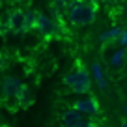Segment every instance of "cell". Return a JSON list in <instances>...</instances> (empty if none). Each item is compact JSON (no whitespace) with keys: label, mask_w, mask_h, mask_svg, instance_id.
<instances>
[{"label":"cell","mask_w":127,"mask_h":127,"mask_svg":"<svg viewBox=\"0 0 127 127\" xmlns=\"http://www.w3.org/2000/svg\"><path fill=\"white\" fill-rule=\"evenodd\" d=\"M92 127H107V125H105V123H101V122H95Z\"/></svg>","instance_id":"obj_19"},{"label":"cell","mask_w":127,"mask_h":127,"mask_svg":"<svg viewBox=\"0 0 127 127\" xmlns=\"http://www.w3.org/2000/svg\"><path fill=\"white\" fill-rule=\"evenodd\" d=\"M84 2H88V4H95V0H84Z\"/></svg>","instance_id":"obj_21"},{"label":"cell","mask_w":127,"mask_h":127,"mask_svg":"<svg viewBox=\"0 0 127 127\" xmlns=\"http://www.w3.org/2000/svg\"><path fill=\"white\" fill-rule=\"evenodd\" d=\"M36 28L43 34V36H52L54 30H56V23H54V19H51V17L45 15V13H37Z\"/></svg>","instance_id":"obj_6"},{"label":"cell","mask_w":127,"mask_h":127,"mask_svg":"<svg viewBox=\"0 0 127 127\" xmlns=\"http://www.w3.org/2000/svg\"><path fill=\"white\" fill-rule=\"evenodd\" d=\"M73 107H75L82 116H86V118L94 120L95 116H99V103H97L94 97H90V95H88V97H80V99H77Z\"/></svg>","instance_id":"obj_2"},{"label":"cell","mask_w":127,"mask_h":127,"mask_svg":"<svg viewBox=\"0 0 127 127\" xmlns=\"http://www.w3.org/2000/svg\"><path fill=\"white\" fill-rule=\"evenodd\" d=\"M24 90V84L21 82L19 79H15V77H6L4 79V82H2V94H4V97L8 101H15L17 103V99H19V95H21V92ZM19 107V105H17Z\"/></svg>","instance_id":"obj_1"},{"label":"cell","mask_w":127,"mask_h":127,"mask_svg":"<svg viewBox=\"0 0 127 127\" xmlns=\"http://www.w3.org/2000/svg\"><path fill=\"white\" fill-rule=\"evenodd\" d=\"M97 2H103V4H108V6H114V4H118L120 0H95V4Z\"/></svg>","instance_id":"obj_18"},{"label":"cell","mask_w":127,"mask_h":127,"mask_svg":"<svg viewBox=\"0 0 127 127\" xmlns=\"http://www.w3.org/2000/svg\"><path fill=\"white\" fill-rule=\"evenodd\" d=\"M118 41H120V45H122V47H127V28L122 32V36H120Z\"/></svg>","instance_id":"obj_17"},{"label":"cell","mask_w":127,"mask_h":127,"mask_svg":"<svg viewBox=\"0 0 127 127\" xmlns=\"http://www.w3.org/2000/svg\"><path fill=\"white\" fill-rule=\"evenodd\" d=\"M125 56H127L125 49H118V51L110 56V65H112V67H122L123 62H125Z\"/></svg>","instance_id":"obj_12"},{"label":"cell","mask_w":127,"mask_h":127,"mask_svg":"<svg viewBox=\"0 0 127 127\" xmlns=\"http://www.w3.org/2000/svg\"><path fill=\"white\" fill-rule=\"evenodd\" d=\"M36 23H37V11L26 9V15H24V32L36 28Z\"/></svg>","instance_id":"obj_10"},{"label":"cell","mask_w":127,"mask_h":127,"mask_svg":"<svg viewBox=\"0 0 127 127\" xmlns=\"http://www.w3.org/2000/svg\"><path fill=\"white\" fill-rule=\"evenodd\" d=\"M122 32H123V28H120V26H112V28H108V30H105L103 34L99 36L101 45H108V43L118 41L120 36H122Z\"/></svg>","instance_id":"obj_9"},{"label":"cell","mask_w":127,"mask_h":127,"mask_svg":"<svg viewBox=\"0 0 127 127\" xmlns=\"http://www.w3.org/2000/svg\"><path fill=\"white\" fill-rule=\"evenodd\" d=\"M95 4H88L86 2V8H84V15H82V24H92L95 21Z\"/></svg>","instance_id":"obj_13"},{"label":"cell","mask_w":127,"mask_h":127,"mask_svg":"<svg viewBox=\"0 0 127 127\" xmlns=\"http://www.w3.org/2000/svg\"><path fill=\"white\" fill-rule=\"evenodd\" d=\"M94 120H92V118H86V116H84V118L82 120H80V122L79 123H77V127H92V125H94Z\"/></svg>","instance_id":"obj_16"},{"label":"cell","mask_w":127,"mask_h":127,"mask_svg":"<svg viewBox=\"0 0 127 127\" xmlns=\"http://www.w3.org/2000/svg\"><path fill=\"white\" fill-rule=\"evenodd\" d=\"M92 75H94V80H95V84H97L99 90H107V86H108L107 75H105V69L101 67L99 62H94V64H92Z\"/></svg>","instance_id":"obj_8"},{"label":"cell","mask_w":127,"mask_h":127,"mask_svg":"<svg viewBox=\"0 0 127 127\" xmlns=\"http://www.w3.org/2000/svg\"><path fill=\"white\" fill-rule=\"evenodd\" d=\"M62 127H67V125H62Z\"/></svg>","instance_id":"obj_23"},{"label":"cell","mask_w":127,"mask_h":127,"mask_svg":"<svg viewBox=\"0 0 127 127\" xmlns=\"http://www.w3.org/2000/svg\"><path fill=\"white\" fill-rule=\"evenodd\" d=\"M123 114L127 116V105H125V107H123Z\"/></svg>","instance_id":"obj_22"},{"label":"cell","mask_w":127,"mask_h":127,"mask_svg":"<svg viewBox=\"0 0 127 127\" xmlns=\"http://www.w3.org/2000/svg\"><path fill=\"white\" fill-rule=\"evenodd\" d=\"M32 103H34V97H32L30 90H28V88L24 86V90L21 92V95H19V99H17V105H19L21 108H26V107H30Z\"/></svg>","instance_id":"obj_11"},{"label":"cell","mask_w":127,"mask_h":127,"mask_svg":"<svg viewBox=\"0 0 127 127\" xmlns=\"http://www.w3.org/2000/svg\"><path fill=\"white\" fill-rule=\"evenodd\" d=\"M75 82H77V71H71V73H67V75L64 77V84L67 88H73Z\"/></svg>","instance_id":"obj_15"},{"label":"cell","mask_w":127,"mask_h":127,"mask_svg":"<svg viewBox=\"0 0 127 127\" xmlns=\"http://www.w3.org/2000/svg\"><path fill=\"white\" fill-rule=\"evenodd\" d=\"M67 0H52V11L56 15H64V13H67Z\"/></svg>","instance_id":"obj_14"},{"label":"cell","mask_w":127,"mask_h":127,"mask_svg":"<svg viewBox=\"0 0 127 127\" xmlns=\"http://www.w3.org/2000/svg\"><path fill=\"white\" fill-rule=\"evenodd\" d=\"M24 15L26 11H23L21 8H15L8 17V28L13 34H24Z\"/></svg>","instance_id":"obj_4"},{"label":"cell","mask_w":127,"mask_h":127,"mask_svg":"<svg viewBox=\"0 0 127 127\" xmlns=\"http://www.w3.org/2000/svg\"><path fill=\"white\" fill-rule=\"evenodd\" d=\"M92 88V82H90V75H88L86 69H79L77 71V82L75 86L71 88L73 94H79V95H86Z\"/></svg>","instance_id":"obj_5"},{"label":"cell","mask_w":127,"mask_h":127,"mask_svg":"<svg viewBox=\"0 0 127 127\" xmlns=\"http://www.w3.org/2000/svg\"><path fill=\"white\" fill-rule=\"evenodd\" d=\"M84 8H86V2H84V0H71L67 4V13H65V15L71 21L73 26H82Z\"/></svg>","instance_id":"obj_3"},{"label":"cell","mask_w":127,"mask_h":127,"mask_svg":"<svg viewBox=\"0 0 127 127\" xmlns=\"http://www.w3.org/2000/svg\"><path fill=\"white\" fill-rule=\"evenodd\" d=\"M122 127H127V118H125V120L122 122Z\"/></svg>","instance_id":"obj_20"},{"label":"cell","mask_w":127,"mask_h":127,"mask_svg":"<svg viewBox=\"0 0 127 127\" xmlns=\"http://www.w3.org/2000/svg\"><path fill=\"white\" fill-rule=\"evenodd\" d=\"M82 118H84V116L80 114L75 107H69V108H65V110H64V114H62V125L77 127V123H79Z\"/></svg>","instance_id":"obj_7"}]
</instances>
